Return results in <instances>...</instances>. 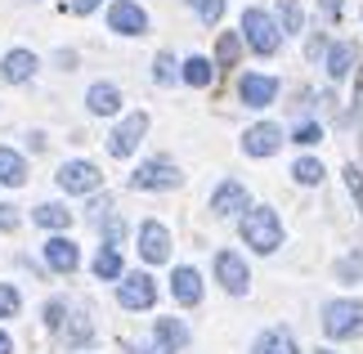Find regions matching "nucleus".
I'll list each match as a JSON object with an SVG mask.
<instances>
[{"label":"nucleus","mask_w":363,"mask_h":354,"mask_svg":"<svg viewBox=\"0 0 363 354\" xmlns=\"http://www.w3.org/2000/svg\"><path fill=\"white\" fill-rule=\"evenodd\" d=\"M242 243L256 247L260 256H269V251L283 247V224L269 206H247L242 211Z\"/></svg>","instance_id":"1"},{"label":"nucleus","mask_w":363,"mask_h":354,"mask_svg":"<svg viewBox=\"0 0 363 354\" xmlns=\"http://www.w3.org/2000/svg\"><path fill=\"white\" fill-rule=\"evenodd\" d=\"M238 36H242V45H251L256 54H278V45H283V27L256 5L242 13V32Z\"/></svg>","instance_id":"2"},{"label":"nucleus","mask_w":363,"mask_h":354,"mask_svg":"<svg viewBox=\"0 0 363 354\" xmlns=\"http://www.w3.org/2000/svg\"><path fill=\"white\" fill-rule=\"evenodd\" d=\"M323 332L332 341H350L363 332V301H328L323 305Z\"/></svg>","instance_id":"3"},{"label":"nucleus","mask_w":363,"mask_h":354,"mask_svg":"<svg viewBox=\"0 0 363 354\" xmlns=\"http://www.w3.org/2000/svg\"><path fill=\"white\" fill-rule=\"evenodd\" d=\"M184 184V175H179V166L175 162H166V157H148L139 171L130 175V189H139V193H152V189H179Z\"/></svg>","instance_id":"4"},{"label":"nucleus","mask_w":363,"mask_h":354,"mask_svg":"<svg viewBox=\"0 0 363 354\" xmlns=\"http://www.w3.org/2000/svg\"><path fill=\"white\" fill-rule=\"evenodd\" d=\"M99 184H104V175H99V166L94 162H63L59 166V189L63 193H99Z\"/></svg>","instance_id":"5"},{"label":"nucleus","mask_w":363,"mask_h":354,"mask_svg":"<svg viewBox=\"0 0 363 354\" xmlns=\"http://www.w3.org/2000/svg\"><path fill=\"white\" fill-rule=\"evenodd\" d=\"M117 301H121V309H148L152 301H157V282H152L148 274H121Z\"/></svg>","instance_id":"6"},{"label":"nucleus","mask_w":363,"mask_h":354,"mask_svg":"<svg viewBox=\"0 0 363 354\" xmlns=\"http://www.w3.org/2000/svg\"><path fill=\"white\" fill-rule=\"evenodd\" d=\"M144 131H148V117L144 112H130V117L108 135V153H113V157H130V153L139 148V139H144Z\"/></svg>","instance_id":"7"},{"label":"nucleus","mask_w":363,"mask_h":354,"mask_svg":"<svg viewBox=\"0 0 363 354\" xmlns=\"http://www.w3.org/2000/svg\"><path fill=\"white\" fill-rule=\"evenodd\" d=\"M139 251H144L148 265L171 260V229L157 224V220H144V224H139Z\"/></svg>","instance_id":"8"},{"label":"nucleus","mask_w":363,"mask_h":354,"mask_svg":"<svg viewBox=\"0 0 363 354\" xmlns=\"http://www.w3.org/2000/svg\"><path fill=\"white\" fill-rule=\"evenodd\" d=\"M278 148H283V131H278L274 121H260V126H251V131L242 135V153H247V157H274Z\"/></svg>","instance_id":"9"},{"label":"nucleus","mask_w":363,"mask_h":354,"mask_svg":"<svg viewBox=\"0 0 363 354\" xmlns=\"http://www.w3.org/2000/svg\"><path fill=\"white\" fill-rule=\"evenodd\" d=\"M108 27L121 36H144L148 32V13L135 5V0H117L113 9H108Z\"/></svg>","instance_id":"10"},{"label":"nucleus","mask_w":363,"mask_h":354,"mask_svg":"<svg viewBox=\"0 0 363 354\" xmlns=\"http://www.w3.org/2000/svg\"><path fill=\"white\" fill-rule=\"evenodd\" d=\"M238 99L247 108H269L278 99V77H264V72H251L238 81Z\"/></svg>","instance_id":"11"},{"label":"nucleus","mask_w":363,"mask_h":354,"mask_svg":"<svg viewBox=\"0 0 363 354\" xmlns=\"http://www.w3.org/2000/svg\"><path fill=\"white\" fill-rule=\"evenodd\" d=\"M216 278H220V287H225L229 296H247V265L242 256H233V251H220L216 256Z\"/></svg>","instance_id":"12"},{"label":"nucleus","mask_w":363,"mask_h":354,"mask_svg":"<svg viewBox=\"0 0 363 354\" xmlns=\"http://www.w3.org/2000/svg\"><path fill=\"white\" fill-rule=\"evenodd\" d=\"M40 256H45V265L54 269V274H72V269L81 265L77 243H72V238H63V233H54L50 243H45V251H40Z\"/></svg>","instance_id":"13"},{"label":"nucleus","mask_w":363,"mask_h":354,"mask_svg":"<svg viewBox=\"0 0 363 354\" xmlns=\"http://www.w3.org/2000/svg\"><path fill=\"white\" fill-rule=\"evenodd\" d=\"M189 328L179 319H157L152 323V345H162V350H171V354H184L189 350Z\"/></svg>","instance_id":"14"},{"label":"nucleus","mask_w":363,"mask_h":354,"mask_svg":"<svg viewBox=\"0 0 363 354\" xmlns=\"http://www.w3.org/2000/svg\"><path fill=\"white\" fill-rule=\"evenodd\" d=\"M211 211H216V216H242V211H247V189L238 179H225L211 193Z\"/></svg>","instance_id":"15"},{"label":"nucleus","mask_w":363,"mask_h":354,"mask_svg":"<svg viewBox=\"0 0 363 354\" xmlns=\"http://www.w3.org/2000/svg\"><path fill=\"white\" fill-rule=\"evenodd\" d=\"M171 292H175L179 305H198L202 301V274L193 265H179L175 274H171Z\"/></svg>","instance_id":"16"},{"label":"nucleus","mask_w":363,"mask_h":354,"mask_svg":"<svg viewBox=\"0 0 363 354\" xmlns=\"http://www.w3.org/2000/svg\"><path fill=\"white\" fill-rule=\"evenodd\" d=\"M36 72V54L32 50H9L5 54V67H0V77L9 81V86H18V81H32Z\"/></svg>","instance_id":"17"},{"label":"nucleus","mask_w":363,"mask_h":354,"mask_svg":"<svg viewBox=\"0 0 363 354\" xmlns=\"http://www.w3.org/2000/svg\"><path fill=\"white\" fill-rule=\"evenodd\" d=\"M86 104H90L94 117H113V112H121V90H117V86H108V81H99V86H90Z\"/></svg>","instance_id":"18"},{"label":"nucleus","mask_w":363,"mask_h":354,"mask_svg":"<svg viewBox=\"0 0 363 354\" xmlns=\"http://www.w3.org/2000/svg\"><path fill=\"white\" fill-rule=\"evenodd\" d=\"M350 72H354V45H350V40L328 45V77H332V81H345Z\"/></svg>","instance_id":"19"},{"label":"nucleus","mask_w":363,"mask_h":354,"mask_svg":"<svg viewBox=\"0 0 363 354\" xmlns=\"http://www.w3.org/2000/svg\"><path fill=\"white\" fill-rule=\"evenodd\" d=\"M179 77H184L193 90H206V86L216 81V63H211V59H202V54H193V59H184V67H179Z\"/></svg>","instance_id":"20"},{"label":"nucleus","mask_w":363,"mask_h":354,"mask_svg":"<svg viewBox=\"0 0 363 354\" xmlns=\"http://www.w3.org/2000/svg\"><path fill=\"white\" fill-rule=\"evenodd\" d=\"M251 354H301V350H296V341H291V332L274 328V332H260V336H256Z\"/></svg>","instance_id":"21"},{"label":"nucleus","mask_w":363,"mask_h":354,"mask_svg":"<svg viewBox=\"0 0 363 354\" xmlns=\"http://www.w3.org/2000/svg\"><path fill=\"white\" fill-rule=\"evenodd\" d=\"M23 179H27V162H23V153H13V148H0V184L18 189Z\"/></svg>","instance_id":"22"},{"label":"nucleus","mask_w":363,"mask_h":354,"mask_svg":"<svg viewBox=\"0 0 363 354\" xmlns=\"http://www.w3.org/2000/svg\"><path fill=\"white\" fill-rule=\"evenodd\" d=\"M40 229H67L72 224V211L59 206V202H45V206H36V216H32Z\"/></svg>","instance_id":"23"},{"label":"nucleus","mask_w":363,"mask_h":354,"mask_svg":"<svg viewBox=\"0 0 363 354\" xmlns=\"http://www.w3.org/2000/svg\"><path fill=\"white\" fill-rule=\"evenodd\" d=\"M238 59H242V36L238 32H225V36H220V45H216V63L220 67H238Z\"/></svg>","instance_id":"24"},{"label":"nucleus","mask_w":363,"mask_h":354,"mask_svg":"<svg viewBox=\"0 0 363 354\" xmlns=\"http://www.w3.org/2000/svg\"><path fill=\"white\" fill-rule=\"evenodd\" d=\"M278 18H283V32H305V9L301 0H278Z\"/></svg>","instance_id":"25"},{"label":"nucleus","mask_w":363,"mask_h":354,"mask_svg":"<svg viewBox=\"0 0 363 354\" xmlns=\"http://www.w3.org/2000/svg\"><path fill=\"white\" fill-rule=\"evenodd\" d=\"M291 179L305 184V189H314V184L323 179V162H314V157H296V166H291Z\"/></svg>","instance_id":"26"},{"label":"nucleus","mask_w":363,"mask_h":354,"mask_svg":"<svg viewBox=\"0 0 363 354\" xmlns=\"http://www.w3.org/2000/svg\"><path fill=\"white\" fill-rule=\"evenodd\" d=\"M63 328H67V341H72L77 350L94 341V328H90V319H86V314H72V319L63 323Z\"/></svg>","instance_id":"27"},{"label":"nucleus","mask_w":363,"mask_h":354,"mask_svg":"<svg viewBox=\"0 0 363 354\" xmlns=\"http://www.w3.org/2000/svg\"><path fill=\"white\" fill-rule=\"evenodd\" d=\"M94 274H99V278H121V256L113 247H104L99 256H94Z\"/></svg>","instance_id":"28"},{"label":"nucleus","mask_w":363,"mask_h":354,"mask_svg":"<svg viewBox=\"0 0 363 354\" xmlns=\"http://www.w3.org/2000/svg\"><path fill=\"white\" fill-rule=\"evenodd\" d=\"M193 13H198L206 27H216L220 13H225V0H193Z\"/></svg>","instance_id":"29"},{"label":"nucleus","mask_w":363,"mask_h":354,"mask_svg":"<svg viewBox=\"0 0 363 354\" xmlns=\"http://www.w3.org/2000/svg\"><path fill=\"white\" fill-rule=\"evenodd\" d=\"M18 305H23V296L13 292V282H0V319H13Z\"/></svg>","instance_id":"30"},{"label":"nucleus","mask_w":363,"mask_h":354,"mask_svg":"<svg viewBox=\"0 0 363 354\" xmlns=\"http://www.w3.org/2000/svg\"><path fill=\"white\" fill-rule=\"evenodd\" d=\"M337 278H363V251H350L345 260H337Z\"/></svg>","instance_id":"31"},{"label":"nucleus","mask_w":363,"mask_h":354,"mask_svg":"<svg viewBox=\"0 0 363 354\" xmlns=\"http://www.w3.org/2000/svg\"><path fill=\"white\" fill-rule=\"evenodd\" d=\"M152 81H157V86L175 81V59H171V54H157V59H152Z\"/></svg>","instance_id":"32"},{"label":"nucleus","mask_w":363,"mask_h":354,"mask_svg":"<svg viewBox=\"0 0 363 354\" xmlns=\"http://www.w3.org/2000/svg\"><path fill=\"white\" fill-rule=\"evenodd\" d=\"M104 243L117 251V243H125V220L121 216H113V220H104Z\"/></svg>","instance_id":"33"},{"label":"nucleus","mask_w":363,"mask_h":354,"mask_svg":"<svg viewBox=\"0 0 363 354\" xmlns=\"http://www.w3.org/2000/svg\"><path fill=\"white\" fill-rule=\"evenodd\" d=\"M63 323H67V305H63V301H45V328L59 332Z\"/></svg>","instance_id":"34"},{"label":"nucleus","mask_w":363,"mask_h":354,"mask_svg":"<svg viewBox=\"0 0 363 354\" xmlns=\"http://www.w3.org/2000/svg\"><path fill=\"white\" fill-rule=\"evenodd\" d=\"M318 139H323V131H318V121H301V126H296V144H301V148L318 144Z\"/></svg>","instance_id":"35"},{"label":"nucleus","mask_w":363,"mask_h":354,"mask_svg":"<svg viewBox=\"0 0 363 354\" xmlns=\"http://www.w3.org/2000/svg\"><path fill=\"white\" fill-rule=\"evenodd\" d=\"M345 184H350L354 202H359V211H363V171H359V166H345Z\"/></svg>","instance_id":"36"},{"label":"nucleus","mask_w":363,"mask_h":354,"mask_svg":"<svg viewBox=\"0 0 363 354\" xmlns=\"http://www.w3.org/2000/svg\"><path fill=\"white\" fill-rule=\"evenodd\" d=\"M0 229H5V233H9V229H18V211H13L9 202H0Z\"/></svg>","instance_id":"37"},{"label":"nucleus","mask_w":363,"mask_h":354,"mask_svg":"<svg viewBox=\"0 0 363 354\" xmlns=\"http://www.w3.org/2000/svg\"><path fill=\"white\" fill-rule=\"evenodd\" d=\"M318 5H323L328 18H341V5H345V0H318Z\"/></svg>","instance_id":"38"},{"label":"nucleus","mask_w":363,"mask_h":354,"mask_svg":"<svg viewBox=\"0 0 363 354\" xmlns=\"http://www.w3.org/2000/svg\"><path fill=\"white\" fill-rule=\"evenodd\" d=\"M99 5H104V0H72L77 13H90V9H99Z\"/></svg>","instance_id":"39"},{"label":"nucleus","mask_w":363,"mask_h":354,"mask_svg":"<svg viewBox=\"0 0 363 354\" xmlns=\"http://www.w3.org/2000/svg\"><path fill=\"white\" fill-rule=\"evenodd\" d=\"M0 354H13V341H9V332H0Z\"/></svg>","instance_id":"40"},{"label":"nucleus","mask_w":363,"mask_h":354,"mask_svg":"<svg viewBox=\"0 0 363 354\" xmlns=\"http://www.w3.org/2000/svg\"><path fill=\"white\" fill-rule=\"evenodd\" d=\"M354 104H363V77H359V99H354Z\"/></svg>","instance_id":"41"},{"label":"nucleus","mask_w":363,"mask_h":354,"mask_svg":"<svg viewBox=\"0 0 363 354\" xmlns=\"http://www.w3.org/2000/svg\"><path fill=\"white\" fill-rule=\"evenodd\" d=\"M318 354H332V350H318Z\"/></svg>","instance_id":"42"}]
</instances>
